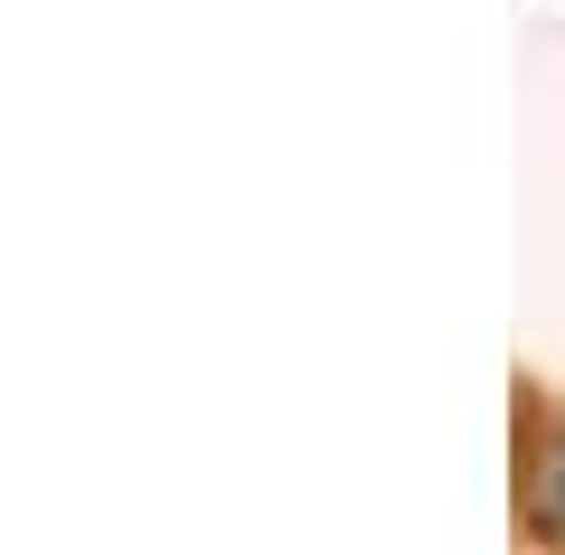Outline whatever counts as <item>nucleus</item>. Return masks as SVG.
<instances>
[{"label":"nucleus","instance_id":"f257e3e1","mask_svg":"<svg viewBox=\"0 0 565 555\" xmlns=\"http://www.w3.org/2000/svg\"><path fill=\"white\" fill-rule=\"evenodd\" d=\"M519 527L565 555V415L519 442Z\"/></svg>","mask_w":565,"mask_h":555}]
</instances>
